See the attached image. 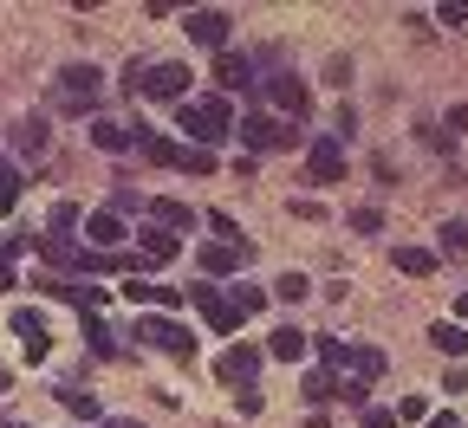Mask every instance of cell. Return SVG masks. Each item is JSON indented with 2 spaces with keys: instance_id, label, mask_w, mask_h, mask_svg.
Segmentation results:
<instances>
[{
  "instance_id": "41",
  "label": "cell",
  "mask_w": 468,
  "mask_h": 428,
  "mask_svg": "<svg viewBox=\"0 0 468 428\" xmlns=\"http://www.w3.org/2000/svg\"><path fill=\"white\" fill-rule=\"evenodd\" d=\"M104 428H144V422H131V415H104Z\"/></svg>"
},
{
  "instance_id": "44",
  "label": "cell",
  "mask_w": 468,
  "mask_h": 428,
  "mask_svg": "<svg viewBox=\"0 0 468 428\" xmlns=\"http://www.w3.org/2000/svg\"><path fill=\"white\" fill-rule=\"evenodd\" d=\"M0 428H27V422H14V415H0Z\"/></svg>"
},
{
  "instance_id": "22",
  "label": "cell",
  "mask_w": 468,
  "mask_h": 428,
  "mask_svg": "<svg viewBox=\"0 0 468 428\" xmlns=\"http://www.w3.org/2000/svg\"><path fill=\"white\" fill-rule=\"evenodd\" d=\"M384 350L378 344H351V377H358V383H371V377H384Z\"/></svg>"
},
{
  "instance_id": "19",
  "label": "cell",
  "mask_w": 468,
  "mask_h": 428,
  "mask_svg": "<svg viewBox=\"0 0 468 428\" xmlns=\"http://www.w3.org/2000/svg\"><path fill=\"white\" fill-rule=\"evenodd\" d=\"M150 221H156V227H169V234H189L196 208H189V202H176V195H163V202H150Z\"/></svg>"
},
{
  "instance_id": "11",
  "label": "cell",
  "mask_w": 468,
  "mask_h": 428,
  "mask_svg": "<svg viewBox=\"0 0 468 428\" xmlns=\"http://www.w3.org/2000/svg\"><path fill=\"white\" fill-rule=\"evenodd\" d=\"M254 260V240H215V247H202V273L221 279V273H241Z\"/></svg>"
},
{
  "instance_id": "14",
  "label": "cell",
  "mask_w": 468,
  "mask_h": 428,
  "mask_svg": "<svg viewBox=\"0 0 468 428\" xmlns=\"http://www.w3.org/2000/svg\"><path fill=\"white\" fill-rule=\"evenodd\" d=\"M124 298H131V305H156V312H169V305H183L189 292H176V286H156V279H124Z\"/></svg>"
},
{
  "instance_id": "13",
  "label": "cell",
  "mask_w": 468,
  "mask_h": 428,
  "mask_svg": "<svg viewBox=\"0 0 468 428\" xmlns=\"http://www.w3.org/2000/svg\"><path fill=\"white\" fill-rule=\"evenodd\" d=\"M131 143H137L150 162H163V169H183V143H169V137L150 130V124H131Z\"/></svg>"
},
{
  "instance_id": "6",
  "label": "cell",
  "mask_w": 468,
  "mask_h": 428,
  "mask_svg": "<svg viewBox=\"0 0 468 428\" xmlns=\"http://www.w3.org/2000/svg\"><path fill=\"white\" fill-rule=\"evenodd\" d=\"M267 98H273V110H280V124H300V117L313 110V91L292 78V72H273V78H267Z\"/></svg>"
},
{
  "instance_id": "15",
  "label": "cell",
  "mask_w": 468,
  "mask_h": 428,
  "mask_svg": "<svg viewBox=\"0 0 468 428\" xmlns=\"http://www.w3.org/2000/svg\"><path fill=\"white\" fill-rule=\"evenodd\" d=\"M85 234H91V254H111L117 240H124V214L98 208V214H85Z\"/></svg>"
},
{
  "instance_id": "7",
  "label": "cell",
  "mask_w": 468,
  "mask_h": 428,
  "mask_svg": "<svg viewBox=\"0 0 468 428\" xmlns=\"http://www.w3.org/2000/svg\"><path fill=\"white\" fill-rule=\"evenodd\" d=\"M189 298L202 305V318H208L221 338H234V331H241V312H234V298H228L221 286H208V279H202V286H189Z\"/></svg>"
},
{
  "instance_id": "35",
  "label": "cell",
  "mask_w": 468,
  "mask_h": 428,
  "mask_svg": "<svg viewBox=\"0 0 468 428\" xmlns=\"http://www.w3.org/2000/svg\"><path fill=\"white\" fill-rule=\"evenodd\" d=\"M351 234H384V214L378 208H351Z\"/></svg>"
},
{
  "instance_id": "45",
  "label": "cell",
  "mask_w": 468,
  "mask_h": 428,
  "mask_svg": "<svg viewBox=\"0 0 468 428\" xmlns=\"http://www.w3.org/2000/svg\"><path fill=\"white\" fill-rule=\"evenodd\" d=\"M455 312H462V318H468V292H462V298H455Z\"/></svg>"
},
{
  "instance_id": "43",
  "label": "cell",
  "mask_w": 468,
  "mask_h": 428,
  "mask_svg": "<svg viewBox=\"0 0 468 428\" xmlns=\"http://www.w3.org/2000/svg\"><path fill=\"white\" fill-rule=\"evenodd\" d=\"M0 390H14V371H7V363H0Z\"/></svg>"
},
{
  "instance_id": "26",
  "label": "cell",
  "mask_w": 468,
  "mask_h": 428,
  "mask_svg": "<svg viewBox=\"0 0 468 428\" xmlns=\"http://www.w3.org/2000/svg\"><path fill=\"white\" fill-rule=\"evenodd\" d=\"M228 298H234V312L241 318H254L261 305H267V286H254V279H241V286H228Z\"/></svg>"
},
{
  "instance_id": "30",
  "label": "cell",
  "mask_w": 468,
  "mask_h": 428,
  "mask_svg": "<svg viewBox=\"0 0 468 428\" xmlns=\"http://www.w3.org/2000/svg\"><path fill=\"white\" fill-rule=\"evenodd\" d=\"M91 143H98V150H111V156H117V150H137V143H131V130H117V124H104V117L91 124Z\"/></svg>"
},
{
  "instance_id": "21",
  "label": "cell",
  "mask_w": 468,
  "mask_h": 428,
  "mask_svg": "<svg viewBox=\"0 0 468 428\" xmlns=\"http://www.w3.org/2000/svg\"><path fill=\"white\" fill-rule=\"evenodd\" d=\"M306 350H313V338H306V331H292V325H280V331L267 338V357H280V363H300Z\"/></svg>"
},
{
  "instance_id": "8",
  "label": "cell",
  "mask_w": 468,
  "mask_h": 428,
  "mask_svg": "<svg viewBox=\"0 0 468 428\" xmlns=\"http://www.w3.org/2000/svg\"><path fill=\"white\" fill-rule=\"evenodd\" d=\"M183 33H189L196 46H215V52H228L234 14H221V7H196V14H183Z\"/></svg>"
},
{
  "instance_id": "27",
  "label": "cell",
  "mask_w": 468,
  "mask_h": 428,
  "mask_svg": "<svg viewBox=\"0 0 468 428\" xmlns=\"http://www.w3.org/2000/svg\"><path fill=\"white\" fill-rule=\"evenodd\" d=\"M430 344H436L442 357H468V331H462V325H436V331H430Z\"/></svg>"
},
{
  "instance_id": "10",
  "label": "cell",
  "mask_w": 468,
  "mask_h": 428,
  "mask_svg": "<svg viewBox=\"0 0 468 428\" xmlns=\"http://www.w3.org/2000/svg\"><path fill=\"white\" fill-rule=\"evenodd\" d=\"M254 371H261V350H254V344H228V350L215 357V377H221V383L254 390Z\"/></svg>"
},
{
  "instance_id": "12",
  "label": "cell",
  "mask_w": 468,
  "mask_h": 428,
  "mask_svg": "<svg viewBox=\"0 0 468 428\" xmlns=\"http://www.w3.org/2000/svg\"><path fill=\"white\" fill-rule=\"evenodd\" d=\"M39 292H52V298H66V305H79L85 318H98V305H104V292L91 286V279H33Z\"/></svg>"
},
{
  "instance_id": "2",
  "label": "cell",
  "mask_w": 468,
  "mask_h": 428,
  "mask_svg": "<svg viewBox=\"0 0 468 428\" xmlns=\"http://www.w3.org/2000/svg\"><path fill=\"white\" fill-rule=\"evenodd\" d=\"M137 344H150V350H163V357H196V338H189V325H176V318H163V312H150V318H137Z\"/></svg>"
},
{
  "instance_id": "23",
  "label": "cell",
  "mask_w": 468,
  "mask_h": 428,
  "mask_svg": "<svg viewBox=\"0 0 468 428\" xmlns=\"http://www.w3.org/2000/svg\"><path fill=\"white\" fill-rule=\"evenodd\" d=\"M20 254H27V240H14V234H0V292H14L20 286Z\"/></svg>"
},
{
  "instance_id": "18",
  "label": "cell",
  "mask_w": 468,
  "mask_h": 428,
  "mask_svg": "<svg viewBox=\"0 0 468 428\" xmlns=\"http://www.w3.org/2000/svg\"><path fill=\"white\" fill-rule=\"evenodd\" d=\"M215 85H254V58H241V52H215Z\"/></svg>"
},
{
  "instance_id": "38",
  "label": "cell",
  "mask_w": 468,
  "mask_h": 428,
  "mask_svg": "<svg viewBox=\"0 0 468 428\" xmlns=\"http://www.w3.org/2000/svg\"><path fill=\"white\" fill-rule=\"evenodd\" d=\"M183 169H189V175H208L215 156H208V150H183Z\"/></svg>"
},
{
  "instance_id": "39",
  "label": "cell",
  "mask_w": 468,
  "mask_h": 428,
  "mask_svg": "<svg viewBox=\"0 0 468 428\" xmlns=\"http://www.w3.org/2000/svg\"><path fill=\"white\" fill-rule=\"evenodd\" d=\"M365 396H371V390H365L358 377H351V383H338V402H351V409H365Z\"/></svg>"
},
{
  "instance_id": "16",
  "label": "cell",
  "mask_w": 468,
  "mask_h": 428,
  "mask_svg": "<svg viewBox=\"0 0 468 428\" xmlns=\"http://www.w3.org/2000/svg\"><path fill=\"white\" fill-rule=\"evenodd\" d=\"M137 247H144V260H150V266H163V260H176V254H183V240H176L169 227H156V221H150V227L137 234Z\"/></svg>"
},
{
  "instance_id": "17",
  "label": "cell",
  "mask_w": 468,
  "mask_h": 428,
  "mask_svg": "<svg viewBox=\"0 0 468 428\" xmlns=\"http://www.w3.org/2000/svg\"><path fill=\"white\" fill-rule=\"evenodd\" d=\"M14 338L27 344V363H39L52 344H46V325H39V312H14Z\"/></svg>"
},
{
  "instance_id": "40",
  "label": "cell",
  "mask_w": 468,
  "mask_h": 428,
  "mask_svg": "<svg viewBox=\"0 0 468 428\" xmlns=\"http://www.w3.org/2000/svg\"><path fill=\"white\" fill-rule=\"evenodd\" d=\"M403 422H430V409H423V396H403V409H397Z\"/></svg>"
},
{
  "instance_id": "29",
  "label": "cell",
  "mask_w": 468,
  "mask_h": 428,
  "mask_svg": "<svg viewBox=\"0 0 468 428\" xmlns=\"http://www.w3.org/2000/svg\"><path fill=\"white\" fill-rule=\"evenodd\" d=\"M14 208H20V169L0 156V214H14Z\"/></svg>"
},
{
  "instance_id": "20",
  "label": "cell",
  "mask_w": 468,
  "mask_h": 428,
  "mask_svg": "<svg viewBox=\"0 0 468 428\" xmlns=\"http://www.w3.org/2000/svg\"><path fill=\"white\" fill-rule=\"evenodd\" d=\"M390 266H397L403 279H430V273H436V254H430V247H390Z\"/></svg>"
},
{
  "instance_id": "28",
  "label": "cell",
  "mask_w": 468,
  "mask_h": 428,
  "mask_svg": "<svg viewBox=\"0 0 468 428\" xmlns=\"http://www.w3.org/2000/svg\"><path fill=\"white\" fill-rule=\"evenodd\" d=\"M72 227H79V208H72V202H58V208L46 214V240H72Z\"/></svg>"
},
{
  "instance_id": "42",
  "label": "cell",
  "mask_w": 468,
  "mask_h": 428,
  "mask_svg": "<svg viewBox=\"0 0 468 428\" xmlns=\"http://www.w3.org/2000/svg\"><path fill=\"white\" fill-rule=\"evenodd\" d=\"M423 428H462V422H455V415H430Z\"/></svg>"
},
{
  "instance_id": "36",
  "label": "cell",
  "mask_w": 468,
  "mask_h": 428,
  "mask_svg": "<svg viewBox=\"0 0 468 428\" xmlns=\"http://www.w3.org/2000/svg\"><path fill=\"white\" fill-rule=\"evenodd\" d=\"M442 254H468V221H449L442 227Z\"/></svg>"
},
{
  "instance_id": "24",
  "label": "cell",
  "mask_w": 468,
  "mask_h": 428,
  "mask_svg": "<svg viewBox=\"0 0 468 428\" xmlns=\"http://www.w3.org/2000/svg\"><path fill=\"white\" fill-rule=\"evenodd\" d=\"M52 396H58V402H66V409H72L79 422H98V396H91V390H79V383H58Z\"/></svg>"
},
{
  "instance_id": "32",
  "label": "cell",
  "mask_w": 468,
  "mask_h": 428,
  "mask_svg": "<svg viewBox=\"0 0 468 428\" xmlns=\"http://www.w3.org/2000/svg\"><path fill=\"white\" fill-rule=\"evenodd\" d=\"M85 344H91V357H117V338L104 318H85Z\"/></svg>"
},
{
  "instance_id": "3",
  "label": "cell",
  "mask_w": 468,
  "mask_h": 428,
  "mask_svg": "<svg viewBox=\"0 0 468 428\" xmlns=\"http://www.w3.org/2000/svg\"><path fill=\"white\" fill-rule=\"evenodd\" d=\"M241 143L254 150V156H273V150H292V143H300V130H292V124H280V117H241Z\"/></svg>"
},
{
  "instance_id": "1",
  "label": "cell",
  "mask_w": 468,
  "mask_h": 428,
  "mask_svg": "<svg viewBox=\"0 0 468 428\" xmlns=\"http://www.w3.org/2000/svg\"><path fill=\"white\" fill-rule=\"evenodd\" d=\"M176 124H183V137H196V150H215L234 137V104L215 91V98H183L176 104Z\"/></svg>"
},
{
  "instance_id": "5",
  "label": "cell",
  "mask_w": 468,
  "mask_h": 428,
  "mask_svg": "<svg viewBox=\"0 0 468 428\" xmlns=\"http://www.w3.org/2000/svg\"><path fill=\"white\" fill-rule=\"evenodd\" d=\"M98 85H104V72L79 58V66L58 72V104H66V110H91V104H98Z\"/></svg>"
},
{
  "instance_id": "33",
  "label": "cell",
  "mask_w": 468,
  "mask_h": 428,
  "mask_svg": "<svg viewBox=\"0 0 468 428\" xmlns=\"http://www.w3.org/2000/svg\"><path fill=\"white\" fill-rule=\"evenodd\" d=\"M306 396H313L319 409H325V402H338V371H313V377H306Z\"/></svg>"
},
{
  "instance_id": "31",
  "label": "cell",
  "mask_w": 468,
  "mask_h": 428,
  "mask_svg": "<svg viewBox=\"0 0 468 428\" xmlns=\"http://www.w3.org/2000/svg\"><path fill=\"white\" fill-rule=\"evenodd\" d=\"M313 350L325 357V371H351V344L345 338H313Z\"/></svg>"
},
{
  "instance_id": "25",
  "label": "cell",
  "mask_w": 468,
  "mask_h": 428,
  "mask_svg": "<svg viewBox=\"0 0 468 428\" xmlns=\"http://www.w3.org/2000/svg\"><path fill=\"white\" fill-rule=\"evenodd\" d=\"M267 298H280V305H300V298H313V286H306V273H280V279L267 286Z\"/></svg>"
},
{
  "instance_id": "9",
  "label": "cell",
  "mask_w": 468,
  "mask_h": 428,
  "mask_svg": "<svg viewBox=\"0 0 468 428\" xmlns=\"http://www.w3.org/2000/svg\"><path fill=\"white\" fill-rule=\"evenodd\" d=\"M306 175L319 182V189H332V182L345 175V143H338V137H313V150H306Z\"/></svg>"
},
{
  "instance_id": "34",
  "label": "cell",
  "mask_w": 468,
  "mask_h": 428,
  "mask_svg": "<svg viewBox=\"0 0 468 428\" xmlns=\"http://www.w3.org/2000/svg\"><path fill=\"white\" fill-rule=\"evenodd\" d=\"M14 143H20L27 156H39V150H46V117H27V124L14 130Z\"/></svg>"
},
{
  "instance_id": "37",
  "label": "cell",
  "mask_w": 468,
  "mask_h": 428,
  "mask_svg": "<svg viewBox=\"0 0 468 428\" xmlns=\"http://www.w3.org/2000/svg\"><path fill=\"white\" fill-rule=\"evenodd\" d=\"M208 227H215V234H221V240H248V234H241V227H234V214H221V208H215V214H208Z\"/></svg>"
},
{
  "instance_id": "4",
  "label": "cell",
  "mask_w": 468,
  "mask_h": 428,
  "mask_svg": "<svg viewBox=\"0 0 468 428\" xmlns=\"http://www.w3.org/2000/svg\"><path fill=\"white\" fill-rule=\"evenodd\" d=\"M196 78H189V66H137V91L144 98H163V104H183V91H189Z\"/></svg>"
}]
</instances>
